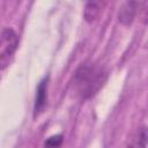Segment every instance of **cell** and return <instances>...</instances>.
<instances>
[{"label":"cell","mask_w":148,"mask_h":148,"mask_svg":"<svg viewBox=\"0 0 148 148\" xmlns=\"http://www.w3.org/2000/svg\"><path fill=\"white\" fill-rule=\"evenodd\" d=\"M105 79L106 75L103 69L92 65H82L75 73L74 83L77 92L83 98H88L101 89Z\"/></svg>","instance_id":"1"},{"label":"cell","mask_w":148,"mask_h":148,"mask_svg":"<svg viewBox=\"0 0 148 148\" xmlns=\"http://www.w3.org/2000/svg\"><path fill=\"white\" fill-rule=\"evenodd\" d=\"M18 45L17 34L10 28H3L0 39V64L1 69H5L9 65V60L13 57Z\"/></svg>","instance_id":"2"},{"label":"cell","mask_w":148,"mask_h":148,"mask_svg":"<svg viewBox=\"0 0 148 148\" xmlns=\"http://www.w3.org/2000/svg\"><path fill=\"white\" fill-rule=\"evenodd\" d=\"M138 7H139V2H135V1L124 2L118 13L119 22H121L124 25H130L134 21V17L138 12Z\"/></svg>","instance_id":"3"},{"label":"cell","mask_w":148,"mask_h":148,"mask_svg":"<svg viewBox=\"0 0 148 148\" xmlns=\"http://www.w3.org/2000/svg\"><path fill=\"white\" fill-rule=\"evenodd\" d=\"M36 99H35V114H38L42 112L46 104V97H47V79H44L36 91Z\"/></svg>","instance_id":"4"},{"label":"cell","mask_w":148,"mask_h":148,"mask_svg":"<svg viewBox=\"0 0 148 148\" xmlns=\"http://www.w3.org/2000/svg\"><path fill=\"white\" fill-rule=\"evenodd\" d=\"M99 10H101V2H97V1L87 2L84 6V10H83V16H84L86 21H88V22L94 21L97 17Z\"/></svg>","instance_id":"5"},{"label":"cell","mask_w":148,"mask_h":148,"mask_svg":"<svg viewBox=\"0 0 148 148\" xmlns=\"http://www.w3.org/2000/svg\"><path fill=\"white\" fill-rule=\"evenodd\" d=\"M148 143V128H141L138 135L131 141L126 148H146Z\"/></svg>","instance_id":"6"},{"label":"cell","mask_w":148,"mask_h":148,"mask_svg":"<svg viewBox=\"0 0 148 148\" xmlns=\"http://www.w3.org/2000/svg\"><path fill=\"white\" fill-rule=\"evenodd\" d=\"M62 142V136L60 134L58 135H53L50 136L46 141H45V147L46 148H58Z\"/></svg>","instance_id":"7"},{"label":"cell","mask_w":148,"mask_h":148,"mask_svg":"<svg viewBox=\"0 0 148 148\" xmlns=\"http://www.w3.org/2000/svg\"><path fill=\"white\" fill-rule=\"evenodd\" d=\"M139 8L141 9V20L143 23H148V1L139 2Z\"/></svg>","instance_id":"8"}]
</instances>
